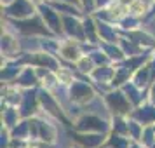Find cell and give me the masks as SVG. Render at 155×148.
Returning <instances> with one entry per match:
<instances>
[{
  "label": "cell",
  "instance_id": "43",
  "mask_svg": "<svg viewBox=\"0 0 155 148\" xmlns=\"http://www.w3.org/2000/svg\"><path fill=\"white\" fill-rule=\"evenodd\" d=\"M77 4L84 9L85 14H94L96 11V0H77Z\"/></svg>",
  "mask_w": 155,
  "mask_h": 148
},
{
  "label": "cell",
  "instance_id": "34",
  "mask_svg": "<svg viewBox=\"0 0 155 148\" xmlns=\"http://www.w3.org/2000/svg\"><path fill=\"white\" fill-rule=\"evenodd\" d=\"M127 127H129V117L127 115H113L110 119V133L127 136Z\"/></svg>",
  "mask_w": 155,
  "mask_h": 148
},
{
  "label": "cell",
  "instance_id": "11",
  "mask_svg": "<svg viewBox=\"0 0 155 148\" xmlns=\"http://www.w3.org/2000/svg\"><path fill=\"white\" fill-rule=\"evenodd\" d=\"M84 54L82 51V42L70 38V37H61V44H59V51H58V58L66 64H75L77 59Z\"/></svg>",
  "mask_w": 155,
  "mask_h": 148
},
{
  "label": "cell",
  "instance_id": "39",
  "mask_svg": "<svg viewBox=\"0 0 155 148\" xmlns=\"http://www.w3.org/2000/svg\"><path fill=\"white\" fill-rule=\"evenodd\" d=\"M129 136H122V134H113L110 133L106 138V146L110 148H129Z\"/></svg>",
  "mask_w": 155,
  "mask_h": 148
},
{
  "label": "cell",
  "instance_id": "35",
  "mask_svg": "<svg viewBox=\"0 0 155 148\" xmlns=\"http://www.w3.org/2000/svg\"><path fill=\"white\" fill-rule=\"evenodd\" d=\"M11 138L30 141V119H21L12 129H9Z\"/></svg>",
  "mask_w": 155,
  "mask_h": 148
},
{
  "label": "cell",
  "instance_id": "28",
  "mask_svg": "<svg viewBox=\"0 0 155 148\" xmlns=\"http://www.w3.org/2000/svg\"><path fill=\"white\" fill-rule=\"evenodd\" d=\"M37 75H38V82L42 89H47V91H52L59 82H58L56 71L51 70V68H37Z\"/></svg>",
  "mask_w": 155,
  "mask_h": 148
},
{
  "label": "cell",
  "instance_id": "41",
  "mask_svg": "<svg viewBox=\"0 0 155 148\" xmlns=\"http://www.w3.org/2000/svg\"><path fill=\"white\" fill-rule=\"evenodd\" d=\"M140 141H141V143H143L147 148H150L152 145H153V143H155V129H153V126H145Z\"/></svg>",
  "mask_w": 155,
  "mask_h": 148
},
{
  "label": "cell",
  "instance_id": "26",
  "mask_svg": "<svg viewBox=\"0 0 155 148\" xmlns=\"http://www.w3.org/2000/svg\"><path fill=\"white\" fill-rule=\"evenodd\" d=\"M120 89L124 91V94L127 96V99L133 103V106H138V105H141V103L148 101L147 91H143L141 87H138V85L134 84L133 80H131V82H127L126 85H122Z\"/></svg>",
  "mask_w": 155,
  "mask_h": 148
},
{
  "label": "cell",
  "instance_id": "23",
  "mask_svg": "<svg viewBox=\"0 0 155 148\" xmlns=\"http://www.w3.org/2000/svg\"><path fill=\"white\" fill-rule=\"evenodd\" d=\"M124 35H127L129 38H133L134 42H138L141 47H145V49H148V51L155 49V37L145 28V25L138 30H133V31H129V33H124Z\"/></svg>",
  "mask_w": 155,
  "mask_h": 148
},
{
  "label": "cell",
  "instance_id": "40",
  "mask_svg": "<svg viewBox=\"0 0 155 148\" xmlns=\"http://www.w3.org/2000/svg\"><path fill=\"white\" fill-rule=\"evenodd\" d=\"M143 129H145L143 124H140L138 120H134L133 117H129V127H127V136H129V140L140 141L141 134H143Z\"/></svg>",
  "mask_w": 155,
  "mask_h": 148
},
{
  "label": "cell",
  "instance_id": "8",
  "mask_svg": "<svg viewBox=\"0 0 155 148\" xmlns=\"http://www.w3.org/2000/svg\"><path fill=\"white\" fill-rule=\"evenodd\" d=\"M21 56H23V51H21V44H19V35L2 30V35H0V58L9 59V61H16Z\"/></svg>",
  "mask_w": 155,
  "mask_h": 148
},
{
  "label": "cell",
  "instance_id": "13",
  "mask_svg": "<svg viewBox=\"0 0 155 148\" xmlns=\"http://www.w3.org/2000/svg\"><path fill=\"white\" fill-rule=\"evenodd\" d=\"M19 113L23 119H31L35 117L38 110H40V99H38V87H31V89H25L23 92V99L19 103Z\"/></svg>",
  "mask_w": 155,
  "mask_h": 148
},
{
  "label": "cell",
  "instance_id": "5",
  "mask_svg": "<svg viewBox=\"0 0 155 148\" xmlns=\"http://www.w3.org/2000/svg\"><path fill=\"white\" fill-rule=\"evenodd\" d=\"M113 75H115V63H106V64H98L94 70L91 71L89 75V80H91L96 91L105 94L108 92L112 87V80H113Z\"/></svg>",
  "mask_w": 155,
  "mask_h": 148
},
{
  "label": "cell",
  "instance_id": "21",
  "mask_svg": "<svg viewBox=\"0 0 155 148\" xmlns=\"http://www.w3.org/2000/svg\"><path fill=\"white\" fill-rule=\"evenodd\" d=\"M84 110L85 112H91V113H96V115L103 117V119H108V120L112 119V112H110V108L106 105V99L101 92H98L87 105H84Z\"/></svg>",
  "mask_w": 155,
  "mask_h": 148
},
{
  "label": "cell",
  "instance_id": "32",
  "mask_svg": "<svg viewBox=\"0 0 155 148\" xmlns=\"http://www.w3.org/2000/svg\"><path fill=\"white\" fill-rule=\"evenodd\" d=\"M101 45V49L106 52V56L110 58V61L112 63H122L124 59H126V54H124V51L120 49V45H119V42H115V44H112V42H101L99 44Z\"/></svg>",
  "mask_w": 155,
  "mask_h": 148
},
{
  "label": "cell",
  "instance_id": "51",
  "mask_svg": "<svg viewBox=\"0 0 155 148\" xmlns=\"http://www.w3.org/2000/svg\"><path fill=\"white\" fill-rule=\"evenodd\" d=\"M66 2H75V4H77V0H66Z\"/></svg>",
  "mask_w": 155,
  "mask_h": 148
},
{
  "label": "cell",
  "instance_id": "19",
  "mask_svg": "<svg viewBox=\"0 0 155 148\" xmlns=\"http://www.w3.org/2000/svg\"><path fill=\"white\" fill-rule=\"evenodd\" d=\"M12 84L19 85L21 89H31V87H38V75H37V68L31 64H25L23 70L19 71V75L16 77V80Z\"/></svg>",
  "mask_w": 155,
  "mask_h": 148
},
{
  "label": "cell",
  "instance_id": "50",
  "mask_svg": "<svg viewBox=\"0 0 155 148\" xmlns=\"http://www.w3.org/2000/svg\"><path fill=\"white\" fill-rule=\"evenodd\" d=\"M143 2H147L148 5H150V4H152V2H153V0H143Z\"/></svg>",
  "mask_w": 155,
  "mask_h": 148
},
{
  "label": "cell",
  "instance_id": "16",
  "mask_svg": "<svg viewBox=\"0 0 155 148\" xmlns=\"http://www.w3.org/2000/svg\"><path fill=\"white\" fill-rule=\"evenodd\" d=\"M23 92L25 89H21L19 85L7 82V84H2L0 89V105H11V106H19L23 99Z\"/></svg>",
  "mask_w": 155,
  "mask_h": 148
},
{
  "label": "cell",
  "instance_id": "49",
  "mask_svg": "<svg viewBox=\"0 0 155 148\" xmlns=\"http://www.w3.org/2000/svg\"><path fill=\"white\" fill-rule=\"evenodd\" d=\"M9 2H12V0H0V5H5V4H9Z\"/></svg>",
  "mask_w": 155,
  "mask_h": 148
},
{
  "label": "cell",
  "instance_id": "24",
  "mask_svg": "<svg viewBox=\"0 0 155 148\" xmlns=\"http://www.w3.org/2000/svg\"><path fill=\"white\" fill-rule=\"evenodd\" d=\"M47 2L61 16H85L84 9L75 2H66V0H47Z\"/></svg>",
  "mask_w": 155,
  "mask_h": 148
},
{
  "label": "cell",
  "instance_id": "10",
  "mask_svg": "<svg viewBox=\"0 0 155 148\" xmlns=\"http://www.w3.org/2000/svg\"><path fill=\"white\" fill-rule=\"evenodd\" d=\"M37 11H38L40 18H42L44 23L47 25V28L51 30V33H52V35L63 37V16L52 7L49 2L40 4V5L37 7Z\"/></svg>",
  "mask_w": 155,
  "mask_h": 148
},
{
  "label": "cell",
  "instance_id": "6",
  "mask_svg": "<svg viewBox=\"0 0 155 148\" xmlns=\"http://www.w3.org/2000/svg\"><path fill=\"white\" fill-rule=\"evenodd\" d=\"M106 99V105H108V108H110V112H112V117L113 115H131V112H133V103L127 99V96L124 94V91L122 89H117V87H113V89H110L108 92H105L103 94Z\"/></svg>",
  "mask_w": 155,
  "mask_h": 148
},
{
  "label": "cell",
  "instance_id": "14",
  "mask_svg": "<svg viewBox=\"0 0 155 148\" xmlns=\"http://www.w3.org/2000/svg\"><path fill=\"white\" fill-rule=\"evenodd\" d=\"M108 134L106 133H75V131H71L73 141H75V145L78 148H103L106 145Z\"/></svg>",
  "mask_w": 155,
  "mask_h": 148
},
{
  "label": "cell",
  "instance_id": "29",
  "mask_svg": "<svg viewBox=\"0 0 155 148\" xmlns=\"http://www.w3.org/2000/svg\"><path fill=\"white\" fill-rule=\"evenodd\" d=\"M84 35H85V42L99 44L98 25H96V18H94V14H85L84 16Z\"/></svg>",
  "mask_w": 155,
  "mask_h": 148
},
{
  "label": "cell",
  "instance_id": "9",
  "mask_svg": "<svg viewBox=\"0 0 155 148\" xmlns=\"http://www.w3.org/2000/svg\"><path fill=\"white\" fill-rule=\"evenodd\" d=\"M38 99H40V110H44L45 113L52 115L54 119L61 120L63 124H66V126L70 127V122L66 120V115H64L63 106L59 105V101L54 98L52 91H47V89L38 87Z\"/></svg>",
  "mask_w": 155,
  "mask_h": 148
},
{
  "label": "cell",
  "instance_id": "20",
  "mask_svg": "<svg viewBox=\"0 0 155 148\" xmlns=\"http://www.w3.org/2000/svg\"><path fill=\"white\" fill-rule=\"evenodd\" d=\"M25 64L16 59V61H9V59H2L0 64V78H2V84H7V82H14L16 77L19 75V71L23 70Z\"/></svg>",
  "mask_w": 155,
  "mask_h": 148
},
{
  "label": "cell",
  "instance_id": "33",
  "mask_svg": "<svg viewBox=\"0 0 155 148\" xmlns=\"http://www.w3.org/2000/svg\"><path fill=\"white\" fill-rule=\"evenodd\" d=\"M133 78V71L127 70L124 64L117 63L115 64V75H113V80H112V87H117L120 89L122 85H126L127 82H131Z\"/></svg>",
  "mask_w": 155,
  "mask_h": 148
},
{
  "label": "cell",
  "instance_id": "15",
  "mask_svg": "<svg viewBox=\"0 0 155 148\" xmlns=\"http://www.w3.org/2000/svg\"><path fill=\"white\" fill-rule=\"evenodd\" d=\"M63 37L84 42V16H63Z\"/></svg>",
  "mask_w": 155,
  "mask_h": 148
},
{
  "label": "cell",
  "instance_id": "53",
  "mask_svg": "<svg viewBox=\"0 0 155 148\" xmlns=\"http://www.w3.org/2000/svg\"><path fill=\"white\" fill-rule=\"evenodd\" d=\"M103 148H110V146H106V145H105V146H103Z\"/></svg>",
  "mask_w": 155,
  "mask_h": 148
},
{
  "label": "cell",
  "instance_id": "22",
  "mask_svg": "<svg viewBox=\"0 0 155 148\" xmlns=\"http://www.w3.org/2000/svg\"><path fill=\"white\" fill-rule=\"evenodd\" d=\"M21 113L18 106H11V105H0V122L2 127L5 129H12V127L21 120Z\"/></svg>",
  "mask_w": 155,
  "mask_h": 148
},
{
  "label": "cell",
  "instance_id": "4",
  "mask_svg": "<svg viewBox=\"0 0 155 148\" xmlns=\"http://www.w3.org/2000/svg\"><path fill=\"white\" fill-rule=\"evenodd\" d=\"M19 61L23 64H31L35 68H51L56 71L61 66V59L56 54H51L47 51H37V52H23V56L19 58Z\"/></svg>",
  "mask_w": 155,
  "mask_h": 148
},
{
  "label": "cell",
  "instance_id": "3",
  "mask_svg": "<svg viewBox=\"0 0 155 148\" xmlns=\"http://www.w3.org/2000/svg\"><path fill=\"white\" fill-rule=\"evenodd\" d=\"M0 11H2V18L19 21L37 14V5L31 0H12L5 5H0Z\"/></svg>",
  "mask_w": 155,
  "mask_h": 148
},
{
  "label": "cell",
  "instance_id": "37",
  "mask_svg": "<svg viewBox=\"0 0 155 148\" xmlns=\"http://www.w3.org/2000/svg\"><path fill=\"white\" fill-rule=\"evenodd\" d=\"M129 14L131 16H136V18H140V19H147L148 14H150V5H148L147 2H143V0H133L129 5Z\"/></svg>",
  "mask_w": 155,
  "mask_h": 148
},
{
  "label": "cell",
  "instance_id": "18",
  "mask_svg": "<svg viewBox=\"0 0 155 148\" xmlns=\"http://www.w3.org/2000/svg\"><path fill=\"white\" fill-rule=\"evenodd\" d=\"M96 18V16H94ZM96 25H98V35H99V44L101 42H119L122 31L119 30V26L115 23L110 21H103V19H98L96 18Z\"/></svg>",
  "mask_w": 155,
  "mask_h": 148
},
{
  "label": "cell",
  "instance_id": "44",
  "mask_svg": "<svg viewBox=\"0 0 155 148\" xmlns=\"http://www.w3.org/2000/svg\"><path fill=\"white\" fill-rule=\"evenodd\" d=\"M145 28L155 37V16H150L148 19H145Z\"/></svg>",
  "mask_w": 155,
  "mask_h": 148
},
{
  "label": "cell",
  "instance_id": "1",
  "mask_svg": "<svg viewBox=\"0 0 155 148\" xmlns=\"http://www.w3.org/2000/svg\"><path fill=\"white\" fill-rule=\"evenodd\" d=\"M2 30L5 31H12L19 37H45L52 35L51 30L47 28V25L44 23V19L40 18L38 11L37 14H33L31 18L26 19H19V21H12L7 18H2Z\"/></svg>",
  "mask_w": 155,
  "mask_h": 148
},
{
  "label": "cell",
  "instance_id": "54",
  "mask_svg": "<svg viewBox=\"0 0 155 148\" xmlns=\"http://www.w3.org/2000/svg\"><path fill=\"white\" fill-rule=\"evenodd\" d=\"M153 129H155V124H153Z\"/></svg>",
  "mask_w": 155,
  "mask_h": 148
},
{
  "label": "cell",
  "instance_id": "48",
  "mask_svg": "<svg viewBox=\"0 0 155 148\" xmlns=\"http://www.w3.org/2000/svg\"><path fill=\"white\" fill-rule=\"evenodd\" d=\"M150 16H155V0L150 4V14H148V18H150ZM148 18H147V19H148Z\"/></svg>",
  "mask_w": 155,
  "mask_h": 148
},
{
  "label": "cell",
  "instance_id": "38",
  "mask_svg": "<svg viewBox=\"0 0 155 148\" xmlns=\"http://www.w3.org/2000/svg\"><path fill=\"white\" fill-rule=\"evenodd\" d=\"M42 37H19V44H21L23 52H37L42 51Z\"/></svg>",
  "mask_w": 155,
  "mask_h": 148
},
{
  "label": "cell",
  "instance_id": "42",
  "mask_svg": "<svg viewBox=\"0 0 155 148\" xmlns=\"http://www.w3.org/2000/svg\"><path fill=\"white\" fill-rule=\"evenodd\" d=\"M89 56L94 59V63H96V66L98 64H106V63H112L110 61V58L106 56V52L103 49H101V45H98L96 49L92 51V52H89Z\"/></svg>",
  "mask_w": 155,
  "mask_h": 148
},
{
  "label": "cell",
  "instance_id": "47",
  "mask_svg": "<svg viewBox=\"0 0 155 148\" xmlns=\"http://www.w3.org/2000/svg\"><path fill=\"white\" fill-rule=\"evenodd\" d=\"M129 148H147L141 141H134V140H131V143H129Z\"/></svg>",
  "mask_w": 155,
  "mask_h": 148
},
{
  "label": "cell",
  "instance_id": "17",
  "mask_svg": "<svg viewBox=\"0 0 155 148\" xmlns=\"http://www.w3.org/2000/svg\"><path fill=\"white\" fill-rule=\"evenodd\" d=\"M129 117H133L134 120H138L143 126H153L155 124V103L145 101L141 105L134 106Z\"/></svg>",
  "mask_w": 155,
  "mask_h": 148
},
{
  "label": "cell",
  "instance_id": "46",
  "mask_svg": "<svg viewBox=\"0 0 155 148\" xmlns=\"http://www.w3.org/2000/svg\"><path fill=\"white\" fill-rule=\"evenodd\" d=\"M112 2H113V0H96V11H98V9L106 7V5H110ZM96 11H94V12H96Z\"/></svg>",
  "mask_w": 155,
  "mask_h": 148
},
{
  "label": "cell",
  "instance_id": "31",
  "mask_svg": "<svg viewBox=\"0 0 155 148\" xmlns=\"http://www.w3.org/2000/svg\"><path fill=\"white\" fill-rule=\"evenodd\" d=\"M75 66V70H77L78 77L82 78H89L91 75V71L96 68V63H94V59H92L89 54H82V56L77 59V63L73 64Z\"/></svg>",
  "mask_w": 155,
  "mask_h": 148
},
{
  "label": "cell",
  "instance_id": "27",
  "mask_svg": "<svg viewBox=\"0 0 155 148\" xmlns=\"http://www.w3.org/2000/svg\"><path fill=\"white\" fill-rule=\"evenodd\" d=\"M56 77H58V82H59L61 85L70 87V85L78 78V73H77V70H75L73 64L61 63V66L56 70Z\"/></svg>",
  "mask_w": 155,
  "mask_h": 148
},
{
  "label": "cell",
  "instance_id": "7",
  "mask_svg": "<svg viewBox=\"0 0 155 148\" xmlns=\"http://www.w3.org/2000/svg\"><path fill=\"white\" fill-rule=\"evenodd\" d=\"M68 89H70L71 101H73V103H78V105H82V106L87 105V103L98 94L94 84H92L89 78H82V77H78Z\"/></svg>",
  "mask_w": 155,
  "mask_h": 148
},
{
  "label": "cell",
  "instance_id": "36",
  "mask_svg": "<svg viewBox=\"0 0 155 148\" xmlns=\"http://www.w3.org/2000/svg\"><path fill=\"white\" fill-rule=\"evenodd\" d=\"M143 25H145L143 19L136 18V16H131V14H127L124 19H120V21L117 23V26H119V30L122 33H129V31H133V30H138V28H141Z\"/></svg>",
  "mask_w": 155,
  "mask_h": 148
},
{
  "label": "cell",
  "instance_id": "30",
  "mask_svg": "<svg viewBox=\"0 0 155 148\" xmlns=\"http://www.w3.org/2000/svg\"><path fill=\"white\" fill-rule=\"evenodd\" d=\"M119 45H120V49L124 51V54H126V58H129V56H136V54H143L145 51H148V49H145V47H141L138 42H134L133 38H129L127 35H120V38H119Z\"/></svg>",
  "mask_w": 155,
  "mask_h": 148
},
{
  "label": "cell",
  "instance_id": "12",
  "mask_svg": "<svg viewBox=\"0 0 155 148\" xmlns=\"http://www.w3.org/2000/svg\"><path fill=\"white\" fill-rule=\"evenodd\" d=\"M127 14H129V7H127V4L120 2V0H113L110 5H106V7H103V9H98V11L94 12V16H96L98 19L115 23V25H117L120 19H124Z\"/></svg>",
  "mask_w": 155,
  "mask_h": 148
},
{
  "label": "cell",
  "instance_id": "45",
  "mask_svg": "<svg viewBox=\"0 0 155 148\" xmlns=\"http://www.w3.org/2000/svg\"><path fill=\"white\" fill-rule=\"evenodd\" d=\"M147 98H148V101H150V103H155V80L150 84V87H148Z\"/></svg>",
  "mask_w": 155,
  "mask_h": 148
},
{
  "label": "cell",
  "instance_id": "52",
  "mask_svg": "<svg viewBox=\"0 0 155 148\" xmlns=\"http://www.w3.org/2000/svg\"><path fill=\"white\" fill-rule=\"evenodd\" d=\"M150 148H155V143H153V145H152V146H150Z\"/></svg>",
  "mask_w": 155,
  "mask_h": 148
},
{
  "label": "cell",
  "instance_id": "2",
  "mask_svg": "<svg viewBox=\"0 0 155 148\" xmlns=\"http://www.w3.org/2000/svg\"><path fill=\"white\" fill-rule=\"evenodd\" d=\"M71 131L75 133H110V120L96 113L84 112L77 120L71 122Z\"/></svg>",
  "mask_w": 155,
  "mask_h": 148
},
{
  "label": "cell",
  "instance_id": "25",
  "mask_svg": "<svg viewBox=\"0 0 155 148\" xmlns=\"http://www.w3.org/2000/svg\"><path fill=\"white\" fill-rule=\"evenodd\" d=\"M133 80L134 84L138 85V87H141L143 91H148V87H150V84L155 80L153 73H152V68H150V64H148V61L141 68H138V70L133 73Z\"/></svg>",
  "mask_w": 155,
  "mask_h": 148
}]
</instances>
